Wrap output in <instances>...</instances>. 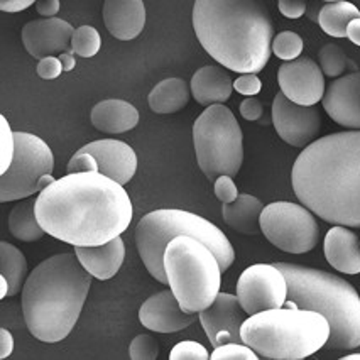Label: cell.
Wrapping results in <instances>:
<instances>
[{
  "instance_id": "1",
  "label": "cell",
  "mask_w": 360,
  "mask_h": 360,
  "mask_svg": "<svg viewBox=\"0 0 360 360\" xmlns=\"http://www.w3.org/2000/svg\"><path fill=\"white\" fill-rule=\"evenodd\" d=\"M131 196L102 173L66 174L36 198V217L46 233L73 247L114 240L132 221Z\"/></svg>"
},
{
  "instance_id": "2",
  "label": "cell",
  "mask_w": 360,
  "mask_h": 360,
  "mask_svg": "<svg viewBox=\"0 0 360 360\" xmlns=\"http://www.w3.org/2000/svg\"><path fill=\"white\" fill-rule=\"evenodd\" d=\"M291 185L301 205L323 221L360 229V131L311 142L292 165Z\"/></svg>"
},
{
  "instance_id": "3",
  "label": "cell",
  "mask_w": 360,
  "mask_h": 360,
  "mask_svg": "<svg viewBox=\"0 0 360 360\" xmlns=\"http://www.w3.org/2000/svg\"><path fill=\"white\" fill-rule=\"evenodd\" d=\"M193 27L205 51L225 70L255 75L271 60L274 24L257 0H196Z\"/></svg>"
},
{
  "instance_id": "4",
  "label": "cell",
  "mask_w": 360,
  "mask_h": 360,
  "mask_svg": "<svg viewBox=\"0 0 360 360\" xmlns=\"http://www.w3.org/2000/svg\"><path fill=\"white\" fill-rule=\"evenodd\" d=\"M90 286L91 274L75 252L37 264L20 291L24 321L32 337L46 343L65 340L82 315Z\"/></svg>"
},
{
  "instance_id": "5",
  "label": "cell",
  "mask_w": 360,
  "mask_h": 360,
  "mask_svg": "<svg viewBox=\"0 0 360 360\" xmlns=\"http://www.w3.org/2000/svg\"><path fill=\"white\" fill-rule=\"evenodd\" d=\"M288 281L286 308L311 309L330 323L325 349L354 350L360 347V295L349 281L313 267L274 262Z\"/></svg>"
},
{
  "instance_id": "6",
  "label": "cell",
  "mask_w": 360,
  "mask_h": 360,
  "mask_svg": "<svg viewBox=\"0 0 360 360\" xmlns=\"http://www.w3.org/2000/svg\"><path fill=\"white\" fill-rule=\"evenodd\" d=\"M240 335L261 359L303 360L325 349L330 323L311 309L283 307L247 316Z\"/></svg>"
},
{
  "instance_id": "7",
  "label": "cell",
  "mask_w": 360,
  "mask_h": 360,
  "mask_svg": "<svg viewBox=\"0 0 360 360\" xmlns=\"http://www.w3.org/2000/svg\"><path fill=\"white\" fill-rule=\"evenodd\" d=\"M179 236L198 238L215 254L221 273L236 262V250L225 233L196 213L179 208H161L144 215L136 227V245L146 269L158 283L166 284L165 250L171 240Z\"/></svg>"
},
{
  "instance_id": "8",
  "label": "cell",
  "mask_w": 360,
  "mask_h": 360,
  "mask_svg": "<svg viewBox=\"0 0 360 360\" xmlns=\"http://www.w3.org/2000/svg\"><path fill=\"white\" fill-rule=\"evenodd\" d=\"M167 286L188 313H200L220 292L221 269L215 254L198 238L179 236L165 250Z\"/></svg>"
},
{
  "instance_id": "9",
  "label": "cell",
  "mask_w": 360,
  "mask_h": 360,
  "mask_svg": "<svg viewBox=\"0 0 360 360\" xmlns=\"http://www.w3.org/2000/svg\"><path fill=\"white\" fill-rule=\"evenodd\" d=\"M193 144L200 169L210 181L238 174L244 162V136L229 107L205 108L193 124Z\"/></svg>"
},
{
  "instance_id": "10",
  "label": "cell",
  "mask_w": 360,
  "mask_h": 360,
  "mask_svg": "<svg viewBox=\"0 0 360 360\" xmlns=\"http://www.w3.org/2000/svg\"><path fill=\"white\" fill-rule=\"evenodd\" d=\"M261 232L271 244L288 254H307L320 240V224L304 205L274 202L261 213Z\"/></svg>"
},
{
  "instance_id": "11",
  "label": "cell",
  "mask_w": 360,
  "mask_h": 360,
  "mask_svg": "<svg viewBox=\"0 0 360 360\" xmlns=\"http://www.w3.org/2000/svg\"><path fill=\"white\" fill-rule=\"evenodd\" d=\"M15 154L7 173L0 176V200L2 203L26 200L39 193L37 183L41 176L54 169L53 150L41 137L29 132H14Z\"/></svg>"
},
{
  "instance_id": "12",
  "label": "cell",
  "mask_w": 360,
  "mask_h": 360,
  "mask_svg": "<svg viewBox=\"0 0 360 360\" xmlns=\"http://www.w3.org/2000/svg\"><path fill=\"white\" fill-rule=\"evenodd\" d=\"M237 298L249 316L283 308L288 300V281L276 264H254L238 278Z\"/></svg>"
},
{
  "instance_id": "13",
  "label": "cell",
  "mask_w": 360,
  "mask_h": 360,
  "mask_svg": "<svg viewBox=\"0 0 360 360\" xmlns=\"http://www.w3.org/2000/svg\"><path fill=\"white\" fill-rule=\"evenodd\" d=\"M273 125L286 144L304 149L316 141L321 129V117L316 107L292 103L278 91L273 102Z\"/></svg>"
},
{
  "instance_id": "14",
  "label": "cell",
  "mask_w": 360,
  "mask_h": 360,
  "mask_svg": "<svg viewBox=\"0 0 360 360\" xmlns=\"http://www.w3.org/2000/svg\"><path fill=\"white\" fill-rule=\"evenodd\" d=\"M278 83L281 94L292 103L315 107L325 95V75L320 65L309 56L283 63L278 70Z\"/></svg>"
},
{
  "instance_id": "15",
  "label": "cell",
  "mask_w": 360,
  "mask_h": 360,
  "mask_svg": "<svg viewBox=\"0 0 360 360\" xmlns=\"http://www.w3.org/2000/svg\"><path fill=\"white\" fill-rule=\"evenodd\" d=\"M247 316L237 296L229 292H219L210 307L198 313L200 323L213 349L225 343H244L240 328Z\"/></svg>"
},
{
  "instance_id": "16",
  "label": "cell",
  "mask_w": 360,
  "mask_h": 360,
  "mask_svg": "<svg viewBox=\"0 0 360 360\" xmlns=\"http://www.w3.org/2000/svg\"><path fill=\"white\" fill-rule=\"evenodd\" d=\"M75 31L77 29L63 19H37L31 20L22 27L20 37H22L26 51L41 61L48 56L73 53L71 51V39H73Z\"/></svg>"
},
{
  "instance_id": "17",
  "label": "cell",
  "mask_w": 360,
  "mask_h": 360,
  "mask_svg": "<svg viewBox=\"0 0 360 360\" xmlns=\"http://www.w3.org/2000/svg\"><path fill=\"white\" fill-rule=\"evenodd\" d=\"M321 103L333 122L360 131V71L333 79Z\"/></svg>"
},
{
  "instance_id": "18",
  "label": "cell",
  "mask_w": 360,
  "mask_h": 360,
  "mask_svg": "<svg viewBox=\"0 0 360 360\" xmlns=\"http://www.w3.org/2000/svg\"><path fill=\"white\" fill-rule=\"evenodd\" d=\"M142 326L158 333L181 332L196 321V313H188L181 308L171 290L153 295L142 303L139 309Z\"/></svg>"
},
{
  "instance_id": "19",
  "label": "cell",
  "mask_w": 360,
  "mask_h": 360,
  "mask_svg": "<svg viewBox=\"0 0 360 360\" xmlns=\"http://www.w3.org/2000/svg\"><path fill=\"white\" fill-rule=\"evenodd\" d=\"M83 153L91 154L97 159L100 171L107 178L114 179L119 185H127L137 171L136 150L131 146L117 139H102L88 142L83 146Z\"/></svg>"
},
{
  "instance_id": "20",
  "label": "cell",
  "mask_w": 360,
  "mask_h": 360,
  "mask_svg": "<svg viewBox=\"0 0 360 360\" xmlns=\"http://www.w3.org/2000/svg\"><path fill=\"white\" fill-rule=\"evenodd\" d=\"M103 22L119 41H132L146 26V6L142 0H105Z\"/></svg>"
},
{
  "instance_id": "21",
  "label": "cell",
  "mask_w": 360,
  "mask_h": 360,
  "mask_svg": "<svg viewBox=\"0 0 360 360\" xmlns=\"http://www.w3.org/2000/svg\"><path fill=\"white\" fill-rule=\"evenodd\" d=\"M325 257L342 274H360V238L349 227L333 225L325 236Z\"/></svg>"
},
{
  "instance_id": "22",
  "label": "cell",
  "mask_w": 360,
  "mask_h": 360,
  "mask_svg": "<svg viewBox=\"0 0 360 360\" xmlns=\"http://www.w3.org/2000/svg\"><path fill=\"white\" fill-rule=\"evenodd\" d=\"M78 261L85 267L91 278L100 281H108L119 273L125 259V245L122 237H117L114 240L102 245H88L75 247Z\"/></svg>"
},
{
  "instance_id": "23",
  "label": "cell",
  "mask_w": 360,
  "mask_h": 360,
  "mask_svg": "<svg viewBox=\"0 0 360 360\" xmlns=\"http://www.w3.org/2000/svg\"><path fill=\"white\" fill-rule=\"evenodd\" d=\"M190 88L200 105H225L233 91V82L221 66L208 65L195 71Z\"/></svg>"
},
{
  "instance_id": "24",
  "label": "cell",
  "mask_w": 360,
  "mask_h": 360,
  "mask_svg": "<svg viewBox=\"0 0 360 360\" xmlns=\"http://www.w3.org/2000/svg\"><path fill=\"white\" fill-rule=\"evenodd\" d=\"M90 120L100 132L124 134L139 124V110L125 100L107 98L91 108Z\"/></svg>"
},
{
  "instance_id": "25",
  "label": "cell",
  "mask_w": 360,
  "mask_h": 360,
  "mask_svg": "<svg viewBox=\"0 0 360 360\" xmlns=\"http://www.w3.org/2000/svg\"><path fill=\"white\" fill-rule=\"evenodd\" d=\"M264 205L259 198L252 195L238 193L233 203H227L221 207V217L230 229L245 236H255L261 230V213Z\"/></svg>"
},
{
  "instance_id": "26",
  "label": "cell",
  "mask_w": 360,
  "mask_h": 360,
  "mask_svg": "<svg viewBox=\"0 0 360 360\" xmlns=\"http://www.w3.org/2000/svg\"><path fill=\"white\" fill-rule=\"evenodd\" d=\"M191 98V88L181 78H166L150 90L148 103L154 114H176L188 105Z\"/></svg>"
},
{
  "instance_id": "27",
  "label": "cell",
  "mask_w": 360,
  "mask_h": 360,
  "mask_svg": "<svg viewBox=\"0 0 360 360\" xmlns=\"http://www.w3.org/2000/svg\"><path fill=\"white\" fill-rule=\"evenodd\" d=\"M9 230L20 242H36L46 236V230L41 227L36 217V200H20V203L12 208Z\"/></svg>"
},
{
  "instance_id": "28",
  "label": "cell",
  "mask_w": 360,
  "mask_h": 360,
  "mask_svg": "<svg viewBox=\"0 0 360 360\" xmlns=\"http://www.w3.org/2000/svg\"><path fill=\"white\" fill-rule=\"evenodd\" d=\"M360 19V11L352 2H326L316 15V22L332 37H347V27L352 20Z\"/></svg>"
},
{
  "instance_id": "29",
  "label": "cell",
  "mask_w": 360,
  "mask_h": 360,
  "mask_svg": "<svg viewBox=\"0 0 360 360\" xmlns=\"http://www.w3.org/2000/svg\"><path fill=\"white\" fill-rule=\"evenodd\" d=\"M0 274L9 281V296H15L22 291L29 276L26 255L9 242L0 244Z\"/></svg>"
},
{
  "instance_id": "30",
  "label": "cell",
  "mask_w": 360,
  "mask_h": 360,
  "mask_svg": "<svg viewBox=\"0 0 360 360\" xmlns=\"http://www.w3.org/2000/svg\"><path fill=\"white\" fill-rule=\"evenodd\" d=\"M318 60H320L321 73L330 78H340L349 70H354L355 73V65L337 44L321 46V49L318 51Z\"/></svg>"
},
{
  "instance_id": "31",
  "label": "cell",
  "mask_w": 360,
  "mask_h": 360,
  "mask_svg": "<svg viewBox=\"0 0 360 360\" xmlns=\"http://www.w3.org/2000/svg\"><path fill=\"white\" fill-rule=\"evenodd\" d=\"M102 37L94 26H79L71 39V51L82 58H94L100 51Z\"/></svg>"
},
{
  "instance_id": "32",
  "label": "cell",
  "mask_w": 360,
  "mask_h": 360,
  "mask_svg": "<svg viewBox=\"0 0 360 360\" xmlns=\"http://www.w3.org/2000/svg\"><path fill=\"white\" fill-rule=\"evenodd\" d=\"M273 53L284 63L298 60L303 53V39L292 31L279 32L273 39Z\"/></svg>"
},
{
  "instance_id": "33",
  "label": "cell",
  "mask_w": 360,
  "mask_h": 360,
  "mask_svg": "<svg viewBox=\"0 0 360 360\" xmlns=\"http://www.w3.org/2000/svg\"><path fill=\"white\" fill-rule=\"evenodd\" d=\"M15 154V137L9 122L0 115V173H7Z\"/></svg>"
},
{
  "instance_id": "34",
  "label": "cell",
  "mask_w": 360,
  "mask_h": 360,
  "mask_svg": "<svg viewBox=\"0 0 360 360\" xmlns=\"http://www.w3.org/2000/svg\"><path fill=\"white\" fill-rule=\"evenodd\" d=\"M212 360H259L257 352L245 343H225L217 347L210 355Z\"/></svg>"
},
{
  "instance_id": "35",
  "label": "cell",
  "mask_w": 360,
  "mask_h": 360,
  "mask_svg": "<svg viewBox=\"0 0 360 360\" xmlns=\"http://www.w3.org/2000/svg\"><path fill=\"white\" fill-rule=\"evenodd\" d=\"M159 355V345L150 335H137L129 347V357L132 360H154Z\"/></svg>"
},
{
  "instance_id": "36",
  "label": "cell",
  "mask_w": 360,
  "mask_h": 360,
  "mask_svg": "<svg viewBox=\"0 0 360 360\" xmlns=\"http://www.w3.org/2000/svg\"><path fill=\"white\" fill-rule=\"evenodd\" d=\"M210 354L202 343L193 340H183L176 343L169 352V360H208Z\"/></svg>"
},
{
  "instance_id": "37",
  "label": "cell",
  "mask_w": 360,
  "mask_h": 360,
  "mask_svg": "<svg viewBox=\"0 0 360 360\" xmlns=\"http://www.w3.org/2000/svg\"><path fill=\"white\" fill-rule=\"evenodd\" d=\"M68 174H77V173H98L100 167L97 159H95L91 154L83 153V150H77L73 154V158L70 159L68 166Z\"/></svg>"
},
{
  "instance_id": "38",
  "label": "cell",
  "mask_w": 360,
  "mask_h": 360,
  "mask_svg": "<svg viewBox=\"0 0 360 360\" xmlns=\"http://www.w3.org/2000/svg\"><path fill=\"white\" fill-rule=\"evenodd\" d=\"M213 190H215L217 198L224 205L233 203L238 196V188L236 181H233V178H230V176H220V178H217Z\"/></svg>"
},
{
  "instance_id": "39",
  "label": "cell",
  "mask_w": 360,
  "mask_h": 360,
  "mask_svg": "<svg viewBox=\"0 0 360 360\" xmlns=\"http://www.w3.org/2000/svg\"><path fill=\"white\" fill-rule=\"evenodd\" d=\"M233 90L240 95H245V97H255L262 90V82L257 75H240L233 82Z\"/></svg>"
},
{
  "instance_id": "40",
  "label": "cell",
  "mask_w": 360,
  "mask_h": 360,
  "mask_svg": "<svg viewBox=\"0 0 360 360\" xmlns=\"http://www.w3.org/2000/svg\"><path fill=\"white\" fill-rule=\"evenodd\" d=\"M63 73V65L60 58L48 56L37 63V75L43 79H54Z\"/></svg>"
},
{
  "instance_id": "41",
  "label": "cell",
  "mask_w": 360,
  "mask_h": 360,
  "mask_svg": "<svg viewBox=\"0 0 360 360\" xmlns=\"http://www.w3.org/2000/svg\"><path fill=\"white\" fill-rule=\"evenodd\" d=\"M240 115L244 117L245 120H249V122L261 120L264 115V105L261 100L255 97H247L245 100H242Z\"/></svg>"
},
{
  "instance_id": "42",
  "label": "cell",
  "mask_w": 360,
  "mask_h": 360,
  "mask_svg": "<svg viewBox=\"0 0 360 360\" xmlns=\"http://www.w3.org/2000/svg\"><path fill=\"white\" fill-rule=\"evenodd\" d=\"M279 12L288 19H300L307 12V2L304 0H279Z\"/></svg>"
},
{
  "instance_id": "43",
  "label": "cell",
  "mask_w": 360,
  "mask_h": 360,
  "mask_svg": "<svg viewBox=\"0 0 360 360\" xmlns=\"http://www.w3.org/2000/svg\"><path fill=\"white\" fill-rule=\"evenodd\" d=\"M36 9L39 15L51 19L60 12V0H39V2H36Z\"/></svg>"
},
{
  "instance_id": "44",
  "label": "cell",
  "mask_w": 360,
  "mask_h": 360,
  "mask_svg": "<svg viewBox=\"0 0 360 360\" xmlns=\"http://www.w3.org/2000/svg\"><path fill=\"white\" fill-rule=\"evenodd\" d=\"M14 350V337L9 330L0 328V359H7Z\"/></svg>"
},
{
  "instance_id": "45",
  "label": "cell",
  "mask_w": 360,
  "mask_h": 360,
  "mask_svg": "<svg viewBox=\"0 0 360 360\" xmlns=\"http://www.w3.org/2000/svg\"><path fill=\"white\" fill-rule=\"evenodd\" d=\"M31 6H34L32 0H2L0 2V9L4 12H20L26 11Z\"/></svg>"
},
{
  "instance_id": "46",
  "label": "cell",
  "mask_w": 360,
  "mask_h": 360,
  "mask_svg": "<svg viewBox=\"0 0 360 360\" xmlns=\"http://www.w3.org/2000/svg\"><path fill=\"white\" fill-rule=\"evenodd\" d=\"M347 37L352 41L354 44L360 46V19L352 20L347 27Z\"/></svg>"
},
{
  "instance_id": "47",
  "label": "cell",
  "mask_w": 360,
  "mask_h": 360,
  "mask_svg": "<svg viewBox=\"0 0 360 360\" xmlns=\"http://www.w3.org/2000/svg\"><path fill=\"white\" fill-rule=\"evenodd\" d=\"M60 61L63 65V71H71L77 66V60H75L73 53H63L60 54Z\"/></svg>"
},
{
  "instance_id": "48",
  "label": "cell",
  "mask_w": 360,
  "mask_h": 360,
  "mask_svg": "<svg viewBox=\"0 0 360 360\" xmlns=\"http://www.w3.org/2000/svg\"><path fill=\"white\" fill-rule=\"evenodd\" d=\"M56 181V178H53V174H44V176H41V179H39V183H37V191H44L46 188L48 186H51L53 183Z\"/></svg>"
},
{
  "instance_id": "49",
  "label": "cell",
  "mask_w": 360,
  "mask_h": 360,
  "mask_svg": "<svg viewBox=\"0 0 360 360\" xmlns=\"http://www.w3.org/2000/svg\"><path fill=\"white\" fill-rule=\"evenodd\" d=\"M9 296V281H7V278H4L2 274H0V298H7Z\"/></svg>"
},
{
  "instance_id": "50",
  "label": "cell",
  "mask_w": 360,
  "mask_h": 360,
  "mask_svg": "<svg viewBox=\"0 0 360 360\" xmlns=\"http://www.w3.org/2000/svg\"><path fill=\"white\" fill-rule=\"evenodd\" d=\"M342 360H360V354H350L347 357H340Z\"/></svg>"
}]
</instances>
